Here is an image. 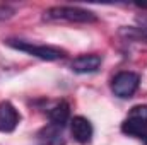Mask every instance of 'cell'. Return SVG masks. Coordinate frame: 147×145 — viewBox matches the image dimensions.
<instances>
[{"label":"cell","instance_id":"obj_1","mask_svg":"<svg viewBox=\"0 0 147 145\" xmlns=\"http://www.w3.org/2000/svg\"><path fill=\"white\" fill-rule=\"evenodd\" d=\"M41 19L45 22H69V24H92L98 22V15L82 7L75 5H57L43 12Z\"/></svg>","mask_w":147,"mask_h":145},{"label":"cell","instance_id":"obj_2","mask_svg":"<svg viewBox=\"0 0 147 145\" xmlns=\"http://www.w3.org/2000/svg\"><path fill=\"white\" fill-rule=\"evenodd\" d=\"M3 44H7L12 50L28 53L34 58L45 60V62H57V60H63L67 56V51L63 48L51 46V44H34L31 41L19 39V38H7V39H3Z\"/></svg>","mask_w":147,"mask_h":145},{"label":"cell","instance_id":"obj_3","mask_svg":"<svg viewBox=\"0 0 147 145\" xmlns=\"http://www.w3.org/2000/svg\"><path fill=\"white\" fill-rule=\"evenodd\" d=\"M140 85V75L130 70L118 72L111 79V92L120 99L132 97Z\"/></svg>","mask_w":147,"mask_h":145},{"label":"cell","instance_id":"obj_4","mask_svg":"<svg viewBox=\"0 0 147 145\" xmlns=\"http://www.w3.org/2000/svg\"><path fill=\"white\" fill-rule=\"evenodd\" d=\"M103 63V56L101 55H96V53H87V55H80L77 58H74L69 65V68L74 73H79V75H84V73H94L99 70Z\"/></svg>","mask_w":147,"mask_h":145},{"label":"cell","instance_id":"obj_5","mask_svg":"<svg viewBox=\"0 0 147 145\" xmlns=\"http://www.w3.org/2000/svg\"><path fill=\"white\" fill-rule=\"evenodd\" d=\"M70 133H72L74 140L80 145L91 144L92 135H94V128L91 125V121L84 116H74L70 118Z\"/></svg>","mask_w":147,"mask_h":145},{"label":"cell","instance_id":"obj_6","mask_svg":"<svg viewBox=\"0 0 147 145\" xmlns=\"http://www.w3.org/2000/svg\"><path fill=\"white\" fill-rule=\"evenodd\" d=\"M121 132L128 137H134L137 140H142L147 144V119L140 118V116H134L128 114L123 123H121Z\"/></svg>","mask_w":147,"mask_h":145},{"label":"cell","instance_id":"obj_7","mask_svg":"<svg viewBox=\"0 0 147 145\" xmlns=\"http://www.w3.org/2000/svg\"><path fill=\"white\" fill-rule=\"evenodd\" d=\"M21 121V114L10 101L0 103V132L2 133H12Z\"/></svg>","mask_w":147,"mask_h":145},{"label":"cell","instance_id":"obj_8","mask_svg":"<svg viewBox=\"0 0 147 145\" xmlns=\"http://www.w3.org/2000/svg\"><path fill=\"white\" fill-rule=\"evenodd\" d=\"M36 140L39 145H65V137H63V126L48 123L43 126L36 135Z\"/></svg>","mask_w":147,"mask_h":145},{"label":"cell","instance_id":"obj_9","mask_svg":"<svg viewBox=\"0 0 147 145\" xmlns=\"http://www.w3.org/2000/svg\"><path fill=\"white\" fill-rule=\"evenodd\" d=\"M48 118H50V123L65 128V125L70 121V106H69V103L67 101L57 103L51 109H48Z\"/></svg>","mask_w":147,"mask_h":145},{"label":"cell","instance_id":"obj_10","mask_svg":"<svg viewBox=\"0 0 147 145\" xmlns=\"http://www.w3.org/2000/svg\"><path fill=\"white\" fill-rule=\"evenodd\" d=\"M16 14V9L10 7V5H5V3H0V21H7L10 17H14Z\"/></svg>","mask_w":147,"mask_h":145},{"label":"cell","instance_id":"obj_11","mask_svg":"<svg viewBox=\"0 0 147 145\" xmlns=\"http://www.w3.org/2000/svg\"><path fill=\"white\" fill-rule=\"evenodd\" d=\"M121 33H127L130 38H134V39H139V41H146L147 43V34L146 33H140L137 28L135 29H121Z\"/></svg>","mask_w":147,"mask_h":145},{"label":"cell","instance_id":"obj_12","mask_svg":"<svg viewBox=\"0 0 147 145\" xmlns=\"http://www.w3.org/2000/svg\"><path fill=\"white\" fill-rule=\"evenodd\" d=\"M135 22H137V29L140 33H146L147 34V14H137L135 15Z\"/></svg>","mask_w":147,"mask_h":145},{"label":"cell","instance_id":"obj_13","mask_svg":"<svg viewBox=\"0 0 147 145\" xmlns=\"http://www.w3.org/2000/svg\"><path fill=\"white\" fill-rule=\"evenodd\" d=\"M128 114H134V116H140V118H146L147 119V104H139V106H134L130 109Z\"/></svg>","mask_w":147,"mask_h":145},{"label":"cell","instance_id":"obj_14","mask_svg":"<svg viewBox=\"0 0 147 145\" xmlns=\"http://www.w3.org/2000/svg\"><path fill=\"white\" fill-rule=\"evenodd\" d=\"M137 9H140V10H147V2H137V3H134Z\"/></svg>","mask_w":147,"mask_h":145}]
</instances>
